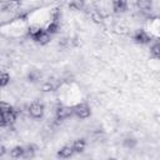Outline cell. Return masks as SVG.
I'll return each instance as SVG.
<instances>
[{
  "mask_svg": "<svg viewBox=\"0 0 160 160\" xmlns=\"http://www.w3.org/2000/svg\"><path fill=\"white\" fill-rule=\"evenodd\" d=\"M72 112L80 119H86L90 115V108L86 104H78L72 108Z\"/></svg>",
  "mask_w": 160,
  "mask_h": 160,
  "instance_id": "obj_1",
  "label": "cell"
},
{
  "mask_svg": "<svg viewBox=\"0 0 160 160\" xmlns=\"http://www.w3.org/2000/svg\"><path fill=\"white\" fill-rule=\"evenodd\" d=\"M29 114L38 119V118H41L42 114H44V105L40 104V102H32L30 106H29Z\"/></svg>",
  "mask_w": 160,
  "mask_h": 160,
  "instance_id": "obj_2",
  "label": "cell"
},
{
  "mask_svg": "<svg viewBox=\"0 0 160 160\" xmlns=\"http://www.w3.org/2000/svg\"><path fill=\"white\" fill-rule=\"evenodd\" d=\"M74 112H72V108H70V106H64V105H60V106H58L56 108V110H55V115H56V118L58 119H66V118H69L70 115H72Z\"/></svg>",
  "mask_w": 160,
  "mask_h": 160,
  "instance_id": "obj_3",
  "label": "cell"
},
{
  "mask_svg": "<svg viewBox=\"0 0 160 160\" xmlns=\"http://www.w3.org/2000/svg\"><path fill=\"white\" fill-rule=\"evenodd\" d=\"M134 40L139 44H148L151 40V36L145 30H136V32L134 34Z\"/></svg>",
  "mask_w": 160,
  "mask_h": 160,
  "instance_id": "obj_4",
  "label": "cell"
},
{
  "mask_svg": "<svg viewBox=\"0 0 160 160\" xmlns=\"http://www.w3.org/2000/svg\"><path fill=\"white\" fill-rule=\"evenodd\" d=\"M32 39H34L36 42H39L40 45H45V44H48V42L51 40L50 34H49V32H46V31H45V30H42V29H41V30H40V31H39V32H38Z\"/></svg>",
  "mask_w": 160,
  "mask_h": 160,
  "instance_id": "obj_5",
  "label": "cell"
},
{
  "mask_svg": "<svg viewBox=\"0 0 160 160\" xmlns=\"http://www.w3.org/2000/svg\"><path fill=\"white\" fill-rule=\"evenodd\" d=\"M112 9L115 12H124L129 9V4L126 0H114L112 1Z\"/></svg>",
  "mask_w": 160,
  "mask_h": 160,
  "instance_id": "obj_6",
  "label": "cell"
},
{
  "mask_svg": "<svg viewBox=\"0 0 160 160\" xmlns=\"http://www.w3.org/2000/svg\"><path fill=\"white\" fill-rule=\"evenodd\" d=\"M1 115H2V119L5 120V122H6L8 126H10L11 124H14L16 121V118H18V112L14 109L10 110V111H8V112H5V114H1Z\"/></svg>",
  "mask_w": 160,
  "mask_h": 160,
  "instance_id": "obj_7",
  "label": "cell"
},
{
  "mask_svg": "<svg viewBox=\"0 0 160 160\" xmlns=\"http://www.w3.org/2000/svg\"><path fill=\"white\" fill-rule=\"evenodd\" d=\"M72 152H74L72 146H70V145H65V146H62V148L59 150L58 155H59L60 158H70V156L72 155Z\"/></svg>",
  "mask_w": 160,
  "mask_h": 160,
  "instance_id": "obj_8",
  "label": "cell"
},
{
  "mask_svg": "<svg viewBox=\"0 0 160 160\" xmlns=\"http://www.w3.org/2000/svg\"><path fill=\"white\" fill-rule=\"evenodd\" d=\"M85 145H86V142H85L84 139H78V140H75V142L72 145V149H74L75 152H81V151H84Z\"/></svg>",
  "mask_w": 160,
  "mask_h": 160,
  "instance_id": "obj_9",
  "label": "cell"
},
{
  "mask_svg": "<svg viewBox=\"0 0 160 160\" xmlns=\"http://www.w3.org/2000/svg\"><path fill=\"white\" fill-rule=\"evenodd\" d=\"M45 31H46V32H49L50 35H51V34L58 32V31H59V21H51V22L46 26Z\"/></svg>",
  "mask_w": 160,
  "mask_h": 160,
  "instance_id": "obj_10",
  "label": "cell"
},
{
  "mask_svg": "<svg viewBox=\"0 0 160 160\" xmlns=\"http://www.w3.org/2000/svg\"><path fill=\"white\" fill-rule=\"evenodd\" d=\"M136 6L140 10H149L151 8V0H136Z\"/></svg>",
  "mask_w": 160,
  "mask_h": 160,
  "instance_id": "obj_11",
  "label": "cell"
},
{
  "mask_svg": "<svg viewBox=\"0 0 160 160\" xmlns=\"http://www.w3.org/2000/svg\"><path fill=\"white\" fill-rule=\"evenodd\" d=\"M22 154H24V148L22 146H15L10 151V155L12 158H22Z\"/></svg>",
  "mask_w": 160,
  "mask_h": 160,
  "instance_id": "obj_12",
  "label": "cell"
},
{
  "mask_svg": "<svg viewBox=\"0 0 160 160\" xmlns=\"http://www.w3.org/2000/svg\"><path fill=\"white\" fill-rule=\"evenodd\" d=\"M70 9L74 10H82L84 9V0H71Z\"/></svg>",
  "mask_w": 160,
  "mask_h": 160,
  "instance_id": "obj_13",
  "label": "cell"
},
{
  "mask_svg": "<svg viewBox=\"0 0 160 160\" xmlns=\"http://www.w3.org/2000/svg\"><path fill=\"white\" fill-rule=\"evenodd\" d=\"M41 78V74L39 70H30V72L28 74V79L30 81H38Z\"/></svg>",
  "mask_w": 160,
  "mask_h": 160,
  "instance_id": "obj_14",
  "label": "cell"
},
{
  "mask_svg": "<svg viewBox=\"0 0 160 160\" xmlns=\"http://www.w3.org/2000/svg\"><path fill=\"white\" fill-rule=\"evenodd\" d=\"M102 15H101V12L100 11H92L91 12V20L94 21V22H96V24H101L102 22Z\"/></svg>",
  "mask_w": 160,
  "mask_h": 160,
  "instance_id": "obj_15",
  "label": "cell"
},
{
  "mask_svg": "<svg viewBox=\"0 0 160 160\" xmlns=\"http://www.w3.org/2000/svg\"><path fill=\"white\" fill-rule=\"evenodd\" d=\"M9 74L5 72V71H0V88L5 86L8 82H9Z\"/></svg>",
  "mask_w": 160,
  "mask_h": 160,
  "instance_id": "obj_16",
  "label": "cell"
},
{
  "mask_svg": "<svg viewBox=\"0 0 160 160\" xmlns=\"http://www.w3.org/2000/svg\"><path fill=\"white\" fill-rule=\"evenodd\" d=\"M10 110H12V106L10 104H8L5 101H0V114H5Z\"/></svg>",
  "mask_w": 160,
  "mask_h": 160,
  "instance_id": "obj_17",
  "label": "cell"
},
{
  "mask_svg": "<svg viewBox=\"0 0 160 160\" xmlns=\"http://www.w3.org/2000/svg\"><path fill=\"white\" fill-rule=\"evenodd\" d=\"M41 30V28H40V25H38V24H34V25H31L30 28H29V35L31 36V38H34L39 31Z\"/></svg>",
  "mask_w": 160,
  "mask_h": 160,
  "instance_id": "obj_18",
  "label": "cell"
},
{
  "mask_svg": "<svg viewBox=\"0 0 160 160\" xmlns=\"http://www.w3.org/2000/svg\"><path fill=\"white\" fill-rule=\"evenodd\" d=\"M150 51H151L152 56L158 59V58L160 56V44H159V42H156L155 45H152V48H151V50H150Z\"/></svg>",
  "mask_w": 160,
  "mask_h": 160,
  "instance_id": "obj_19",
  "label": "cell"
},
{
  "mask_svg": "<svg viewBox=\"0 0 160 160\" xmlns=\"http://www.w3.org/2000/svg\"><path fill=\"white\" fill-rule=\"evenodd\" d=\"M124 145L126 146V148H134L135 145H136V140L135 139H132V138H128L125 141H124Z\"/></svg>",
  "mask_w": 160,
  "mask_h": 160,
  "instance_id": "obj_20",
  "label": "cell"
},
{
  "mask_svg": "<svg viewBox=\"0 0 160 160\" xmlns=\"http://www.w3.org/2000/svg\"><path fill=\"white\" fill-rule=\"evenodd\" d=\"M54 89H55V86H54V84L51 81H48L46 84L42 85V91H52Z\"/></svg>",
  "mask_w": 160,
  "mask_h": 160,
  "instance_id": "obj_21",
  "label": "cell"
},
{
  "mask_svg": "<svg viewBox=\"0 0 160 160\" xmlns=\"http://www.w3.org/2000/svg\"><path fill=\"white\" fill-rule=\"evenodd\" d=\"M5 154V146H2L1 144H0V156H2Z\"/></svg>",
  "mask_w": 160,
  "mask_h": 160,
  "instance_id": "obj_22",
  "label": "cell"
}]
</instances>
